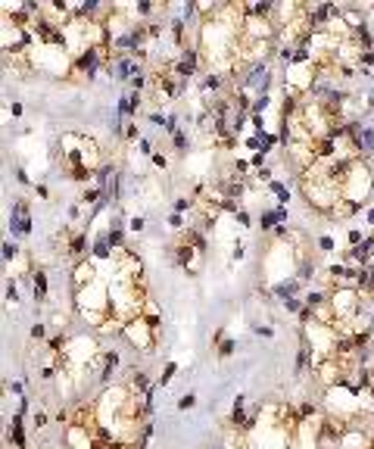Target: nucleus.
Returning a JSON list of instances; mask_svg holds the SVG:
<instances>
[{
    "label": "nucleus",
    "mask_w": 374,
    "mask_h": 449,
    "mask_svg": "<svg viewBox=\"0 0 374 449\" xmlns=\"http://www.w3.org/2000/svg\"><path fill=\"white\" fill-rule=\"evenodd\" d=\"M34 193H38V196H41V200H47V196H50V190H47V184H34Z\"/></svg>",
    "instance_id": "obj_26"
},
{
    "label": "nucleus",
    "mask_w": 374,
    "mask_h": 449,
    "mask_svg": "<svg viewBox=\"0 0 374 449\" xmlns=\"http://www.w3.org/2000/svg\"><path fill=\"white\" fill-rule=\"evenodd\" d=\"M10 231H13V240H22V237L31 234V203H28V200H16V203H13Z\"/></svg>",
    "instance_id": "obj_5"
},
{
    "label": "nucleus",
    "mask_w": 374,
    "mask_h": 449,
    "mask_svg": "<svg viewBox=\"0 0 374 449\" xmlns=\"http://www.w3.org/2000/svg\"><path fill=\"white\" fill-rule=\"evenodd\" d=\"M150 163H153V169H159V172H166V169H169V156L156 150V153L150 156Z\"/></svg>",
    "instance_id": "obj_19"
},
{
    "label": "nucleus",
    "mask_w": 374,
    "mask_h": 449,
    "mask_svg": "<svg viewBox=\"0 0 374 449\" xmlns=\"http://www.w3.org/2000/svg\"><path fill=\"white\" fill-rule=\"evenodd\" d=\"M169 228L175 231V234H181V231H187V225H184V215L172 212V215H169Z\"/></svg>",
    "instance_id": "obj_18"
},
{
    "label": "nucleus",
    "mask_w": 374,
    "mask_h": 449,
    "mask_svg": "<svg viewBox=\"0 0 374 449\" xmlns=\"http://www.w3.org/2000/svg\"><path fill=\"white\" fill-rule=\"evenodd\" d=\"M172 147H175V153H178V156L190 153V150H187V147H190V137H187V131H184V128L172 134Z\"/></svg>",
    "instance_id": "obj_11"
},
{
    "label": "nucleus",
    "mask_w": 374,
    "mask_h": 449,
    "mask_svg": "<svg viewBox=\"0 0 374 449\" xmlns=\"http://www.w3.org/2000/svg\"><path fill=\"white\" fill-rule=\"evenodd\" d=\"M16 178H19L22 184H31V178H28V172H25V169H19V172H16Z\"/></svg>",
    "instance_id": "obj_28"
},
{
    "label": "nucleus",
    "mask_w": 374,
    "mask_h": 449,
    "mask_svg": "<svg viewBox=\"0 0 374 449\" xmlns=\"http://www.w3.org/2000/svg\"><path fill=\"white\" fill-rule=\"evenodd\" d=\"M272 290V296L275 300H293V296H302V281L299 278H284V281H278V284H272L269 287Z\"/></svg>",
    "instance_id": "obj_7"
},
{
    "label": "nucleus",
    "mask_w": 374,
    "mask_h": 449,
    "mask_svg": "<svg viewBox=\"0 0 374 449\" xmlns=\"http://www.w3.org/2000/svg\"><path fill=\"white\" fill-rule=\"evenodd\" d=\"M22 253V246L16 240H4V265H13V259Z\"/></svg>",
    "instance_id": "obj_13"
},
{
    "label": "nucleus",
    "mask_w": 374,
    "mask_h": 449,
    "mask_svg": "<svg viewBox=\"0 0 374 449\" xmlns=\"http://www.w3.org/2000/svg\"><path fill=\"white\" fill-rule=\"evenodd\" d=\"M7 393H13V396L22 400V384H19V381H10V384H7Z\"/></svg>",
    "instance_id": "obj_25"
},
{
    "label": "nucleus",
    "mask_w": 374,
    "mask_h": 449,
    "mask_svg": "<svg viewBox=\"0 0 374 449\" xmlns=\"http://www.w3.org/2000/svg\"><path fill=\"white\" fill-rule=\"evenodd\" d=\"M140 318H144V321H147V325H150L153 331H159V334H163V309H159V303H156L153 296L144 303V309H140Z\"/></svg>",
    "instance_id": "obj_8"
},
{
    "label": "nucleus",
    "mask_w": 374,
    "mask_h": 449,
    "mask_svg": "<svg viewBox=\"0 0 374 449\" xmlns=\"http://www.w3.org/2000/svg\"><path fill=\"white\" fill-rule=\"evenodd\" d=\"M122 340H128V343L137 350V353H144V356H150L159 343H163V334L159 331H153L144 318H131V321H125V334H122Z\"/></svg>",
    "instance_id": "obj_3"
},
{
    "label": "nucleus",
    "mask_w": 374,
    "mask_h": 449,
    "mask_svg": "<svg viewBox=\"0 0 374 449\" xmlns=\"http://www.w3.org/2000/svg\"><path fill=\"white\" fill-rule=\"evenodd\" d=\"M7 437H10V443H13L16 449H28V443H25V427H22V415H19V412H16V415L10 418Z\"/></svg>",
    "instance_id": "obj_10"
},
{
    "label": "nucleus",
    "mask_w": 374,
    "mask_h": 449,
    "mask_svg": "<svg viewBox=\"0 0 374 449\" xmlns=\"http://www.w3.org/2000/svg\"><path fill=\"white\" fill-rule=\"evenodd\" d=\"M7 303H10V306H16V303H19V287L13 284V278H7Z\"/></svg>",
    "instance_id": "obj_20"
},
{
    "label": "nucleus",
    "mask_w": 374,
    "mask_h": 449,
    "mask_svg": "<svg viewBox=\"0 0 374 449\" xmlns=\"http://www.w3.org/2000/svg\"><path fill=\"white\" fill-rule=\"evenodd\" d=\"M100 278H103V275H100V262L81 259V262L72 265V278H69V284H72V293H78V290H84V287L97 284Z\"/></svg>",
    "instance_id": "obj_4"
},
{
    "label": "nucleus",
    "mask_w": 374,
    "mask_h": 449,
    "mask_svg": "<svg viewBox=\"0 0 374 449\" xmlns=\"http://www.w3.org/2000/svg\"><path fill=\"white\" fill-rule=\"evenodd\" d=\"M125 387L131 390V396H147V393L153 390V381H150V374L147 371H140V368H128L125 371V381H122Z\"/></svg>",
    "instance_id": "obj_6"
},
{
    "label": "nucleus",
    "mask_w": 374,
    "mask_h": 449,
    "mask_svg": "<svg viewBox=\"0 0 374 449\" xmlns=\"http://www.w3.org/2000/svg\"><path fill=\"white\" fill-rule=\"evenodd\" d=\"M47 421H50L47 412H44V409H34V415H31V427H34V430H44V427H47Z\"/></svg>",
    "instance_id": "obj_17"
},
{
    "label": "nucleus",
    "mask_w": 374,
    "mask_h": 449,
    "mask_svg": "<svg viewBox=\"0 0 374 449\" xmlns=\"http://www.w3.org/2000/svg\"><path fill=\"white\" fill-rule=\"evenodd\" d=\"M234 222H237L240 228H249V222H253V219H249V212H246V206H240V209L234 212Z\"/></svg>",
    "instance_id": "obj_22"
},
{
    "label": "nucleus",
    "mask_w": 374,
    "mask_h": 449,
    "mask_svg": "<svg viewBox=\"0 0 374 449\" xmlns=\"http://www.w3.org/2000/svg\"><path fill=\"white\" fill-rule=\"evenodd\" d=\"M31 290H34V303H38V306L50 300V281H47V272H44V268H38V272H34Z\"/></svg>",
    "instance_id": "obj_9"
},
{
    "label": "nucleus",
    "mask_w": 374,
    "mask_h": 449,
    "mask_svg": "<svg viewBox=\"0 0 374 449\" xmlns=\"http://www.w3.org/2000/svg\"><path fill=\"white\" fill-rule=\"evenodd\" d=\"M193 406H197V393H184V396L178 400V409H181V412H187V409H193Z\"/></svg>",
    "instance_id": "obj_21"
},
{
    "label": "nucleus",
    "mask_w": 374,
    "mask_h": 449,
    "mask_svg": "<svg viewBox=\"0 0 374 449\" xmlns=\"http://www.w3.org/2000/svg\"><path fill=\"white\" fill-rule=\"evenodd\" d=\"M318 246H322V250H325V253H334V250H337V243H334V237H328V234H325V237H318Z\"/></svg>",
    "instance_id": "obj_24"
},
{
    "label": "nucleus",
    "mask_w": 374,
    "mask_h": 449,
    "mask_svg": "<svg viewBox=\"0 0 374 449\" xmlns=\"http://www.w3.org/2000/svg\"><path fill=\"white\" fill-rule=\"evenodd\" d=\"M166 259H169V265L181 268L187 278H200L203 265H206V250L193 246L184 234H175V240L166 246Z\"/></svg>",
    "instance_id": "obj_2"
},
{
    "label": "nucleus",
    "mask_w": 374,
    "mask_h": 449,
    "mask_svg": "<svg viewBox=\"0 0 374 449\" xmlns=\"http://www.w3.org/2000/svg\"><path fill=\"white\" fill-rule=\"evenodd\" d=\"M340 200H349L355 206H368L374 200V169L368 159H355L343 166L340 175Z\"/></svg>",
    "instance_id": "obj_1"
},
{
    "label": "nucleus",
    "mask_w": 374,
    "mask_h": 449,
    "mask_svg": "<svg viewBox=\"0 0 374 449\" xmlns=\"http://www.w3.org/2000/svg\"><path fill=\"white\" fill-rule=\"evenodd\" d=\"M178 374V362H169L166 368H163V374H159V381H156V387H169L172 384V378Z\"/></svg>",
    "instance_id": "obj_14"
},
{
    "label": "nucleus",
    "mask_w": 374,
    "mask_h": 449,
    "mask_svg": "<svg viewBox=\"0 0 374 449\" xmlns=\"http://www.w3.org/2000/svg\"><path fill=\"white\" fill-rule=\"evenodd\" d=\"M365 222H368V228L374 231V203H371V209H368V215H365Z\"/></svg>",
    "instance_id": "obj_29"
},
{
    "label": "nucleus",
    "mask_w": 374,
    "mask_h": 449,
    "mask_svg": "<svg viewBox=\"0 0 374 449\" xmlns=\"http://www.w3.org/2000/svg\"><path fill=\"white\" fill-rule=\"evenodd\" d=\"M253 331H256L259 337H275V331H272V328H262V325H256Z\"/></svg>",
    "instance_id": "obj_27"
},
{
    "label": "nucleus",
    "mask_w": 374,
    "mask_h": 449,
    "mask_svg": "<svg viewBox=\"0 0 374 449\" xmlns=\"http://www.w3.org/2000/svg\"><path fill=\"white\" fill-rule=\"evenodd\" d=\"M144 228H147V215H131V219H128V231H131V234H144Z\"/></svg>",
    "instance_id": "obj_16"
},
{
    "label": "nucleus",
    "mask_w": 374,
    "mask_h": 449,
    "mask_svg": "<svg viewBox=\"0 0 374 449\" xmlns=\"http://www.w3.org/2000/svg\"><path fill=\"white\" fill-rule=\"evenodd\" d=\"M44 337H47L44 321H34V325H31V340H44Z\"/></svg>",
    "instance_id": "obj_23"
},
{
    "label": "nucleus",
    "mask_w": 374,
    "mask_h": 449,
    "mask_svg": "<svg viewBox=\"0 0 374 449\" xmlns=\"http://www.w3.org/2000/svg\"><path fill=\"white\" fill-rule=\"evenodd\" d=\"M234 353H237V340H234V337H225L222 343L216 346V356H219V359H231Z\"/></svg>",
    "instance_id": "obj_12"
},
{
    "label": "nucleus",
    "mask_w": 374,
    "mask_h": 449,
    "mask_svg": "<svg viewBox=\"0 0 374 449\" xmlns=\"http://www.w3.org/2000/svg\"><path fill=\"white\" fill-rule=\"evenodd\" d=\"M66 325H69V315L66 312H53L50 315V328L57 331V334H66Z\"/></svg>",
    "instance_id": "obj_15"
}]
</instances>
